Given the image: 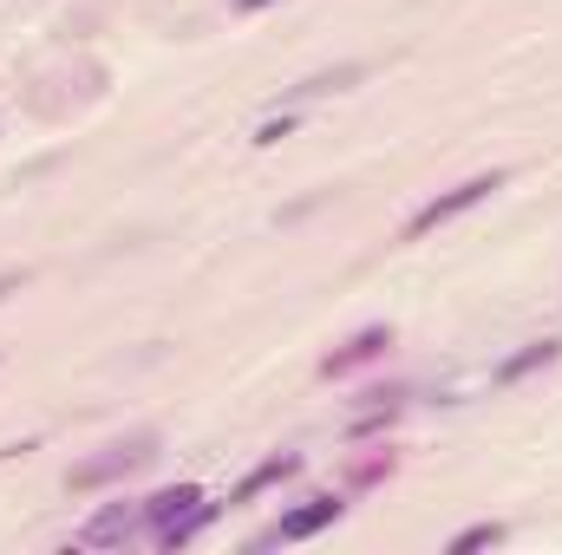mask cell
Here are the masks:
<instances>
[{"label": "cell", "instance_id": "10", "mask_svg": "<svg viewBox=\"0 0 562 555\" xmlns=\"http://www.w3.org/2000/svg\"><path fill=\"white\" fill-rule=\"evenodd\" d=\"M491 543H504V530H497V523H477V530H464V536H451V555L491 550Z\"/></svg>", "mask_w": 562, "mask_h": 555}, {"label": "cell", "instance_id": "1", "mask_svg": "<svg viewBox=\"0 0 562 555\" xmlns=\"http://www.w3.org/2000/svg\"><path fill=\"white\" fill-rule=\"evenodd\" d=\"M491 190H504V170H491V177H471V183H458V190H445V196H431V203H425L419 216L406 223V236L419 242V236H431L438 223H451V216H464L471 203H484Z\"/></svg>", "mask_w": 562, "mask_h": 555}, {"label": "cell", "instance_id": "8", "mask_svg": "<svg viewBox=\"0 0 562 555\" xmlns=\"http://www.w3.org/2000/svg\"><path fill=\"white\" fill-rule=\"evenodd\" d=\"M132 523H138L132 510H105V517H99L79 543H86V550H99V543H125V536H132Z\"/></svg>", "mask_w": 562, "mask_h": 555}, {"label": "cell", "instance_id": "2", "mask_svg": "<svg viewBox=\"0 0 562 555\" xmlns=\"http://www.w3.org/2000/svg\"><path fill=\"white\" fill-rule=\"evenodd\" d=\"M340 517H347V503H340V497H307L301 510H288V517H281V523H276V536H269V543H307V536H321V530H334Z\"/></svg>", "mask_w": 562, "mask_h": 555}, {"label": "cell", "instance_id": "5", "mask_svg": "<svg viewBox=\"0 0 562 555\" xmlns=\"http://www.w3.org/2000/svg\"><path fill=\"white\" fill-rule=\"evenodd\" d=\"M196 503H203V490H196V484H177V490H157L144 510H150V523L164 530V523H177V517H183V510H196Z\"/></svg>", "mask_w": 562, "mask_h": 555}, {"label": "cell", "instance_id": "3", "mask_svg": "<svg viewBox=\"0 0 562 555\" xmlns=\"http://www.w3.org/2000/svg\"><path fill=\"white\" fill-rule=\"evenodd\" d=\"M150 444H157L150 431H144V438H132V444H112V457L79 464V471H72V484H105V477H119V471H138L144 457H150Z\"/></svg>", "mask_w": 562, "mask_h": 555}, {"label": "cell", "instance_id": "9", "mask_svg": "<svg viewBox=\"0 0 562 555\" xmlns=\"http://www.w3.org/2000/svg\"><path fill=\"white\" fill-rule=\"evenodd\" d=\"M550 360H557V340H537L530 353H517V360L504 366V380H524V373H537V366H550Z\"/></svg>", "mask_w": 562, "mask_h": 555}, {"label": "cell", "instance_id": "6", "mask_svg": "<svg viewBox=\"0 0 562 555\" xmlns=\"http://www.w3.org/2000/svg\"><path fill=\"white\" fill-rule=\"evenodd\" d=\"M386 347H393V333H386V327H373V333H360L347 353H334V360H327V373H347V366H360V360H380Z\"/></svg>", "mask_w": 562, "mask_h": 555}, {"label": "cell", "instance_id": "7", "mask_svg": "<svg viewBox=\"0 0 562 555\" xmlns=\"http://www.w3.org/2000/svg\"><path fill=\"white\" fill-rule=\"evenodd\" d=\"M210 517H216V503H196V510H183L177 523H164V530H157V543H164V550H177V543H190Z\"/></svg>", "mask_w": 562, "mask_h": 555}, {"label": "cell", "instance_id": "4", "mask_svg": "<svg viewBox=\"0 0 562 555\" xmlns=\"http://www.w3.org/2000/svg\"><path fill=\"white\" fill-rule=\"evenodd\" d=\"M294 471H301V457H294V451H281V457H269V464H256V471H249V477L236 484V497H229V503H249V497L276 490L281 477H294Z\"/></svg>", "mask_w": 562, "mask_h": 555}]
</instances>
